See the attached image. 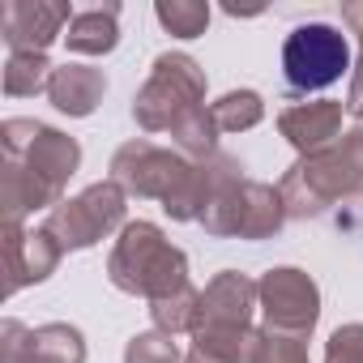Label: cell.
Returning a JSON list of instances; mask_svg holds the SVG:
<instances>
[{
    "instance_id": "21",
    "label": "cell",
    "mask_w": 363,
    "mask_h": 363,
    "mask_svg": "<svg viewBox=\"0 0 363 363\" xmlns=\"http://www.w3.org/2000/svg\"><path fill=\"white\" fill-rule=\"evenodd\" d=\"M210 111H214L218 133H248L265 120V99L257 90H231L218 103H210Z\"/></svg>"
},
{
    "instance_id": "28",
    "label": "cell",
    "mask_w": 363,
    "mask_h": 363,
    "mask_svg": "<svg viewBox=\"0 0 363 363\" xmlns=\"http://www.w3.org/2000/svg\"><path fill=\"white\" fill-rule=\"evenodd\" d=\"M342 22L350 26V35H363V0H346V5H342Z\"/></svg>"
},
{
    "instance_id": "25",
    "label": "cell",
    "mask_w": 363,
    "mask_h": 363,
    "mask_svg": "<svg viewBox=\"0 0 363 363\" xmlns=\"http://www.w3.org/2000/svg\"><path fill=\"white\" fill-rule=\"evenodd\" d=\"M325 363H363V325H337L325 346Z\"/></svg>"
},
{
    "instance_id": "11",
    "label": "cell",
    "mask_w": 363,
    "mask_h": 363,
    "mask_svg": "<svg viewBox=\"0 0 363 363\" xmlns=\"http://www.w3.org/2000/svg\"><path fill=\"white\" fill-rule=\"evenodd\" d=\"M60 257H65L60 244L43 227L39 231L5 227V295H18L22 286H35V282L52 278Z\"/></svg>"
},
{
    "instance_id": "15",
    "label": "cell",
    "mask_w": 363,
    "mask_h": 363,
    "mask_svg": "<svg viewBox=\"0 0 363 363\" xmlns=\"http://www.w3.org/2000/svg\"><path fill=\"white\" fill-rule=\"evenodd\" d=\"M103 94H107V77H103V69H94V65H77V60L56 65L52 86H48L52 107L65 111V116H73V120L94 116L99 103H103Z\"/></svg>"
},
{
    "instance_id": "23",
    "label": "cell",
    "mask_w": 363,
    "mask_h": 363,
    "mask_svg": "<svg viewBox=\"0 0 363 363\" xmlns=\"http://www.w3.org/2000/svg\"><path fill=\"white\" fill-rule=\"evenodd\" d=\"M124 363H184V354H179L175 337L171 333H137L128 346H124Z\"/></svg>"
},
{
    "instance_id": "5",
    "label": "cell",
    "mask_w": 363,
    "mask_h": 363,
    "mask_svg": "<svg viewBox=\"0 0 363 363\" xmlns=\"http://www.w3.org/2000/svg\"><path fill=\"white\" fill-rule=\"evenodd\" d=\"M124 214H128V193L116 179H99V184L82 189L77 197H65L43 218V231L60 244V252H82V248H94L107 235L124 231L128 227Z\"/></svg>"
},
{
    "instance_id": "13",
    "label": "cell",
    "mask_w": 363,
    "mask_h": 363,
    "mask_svg": "<svg viewBox=\"0 0 363 363\" xmlns=\"http://www.w3.org/2000/svg\"><path fill=\"white\" fill-rule=\"evenodd\" d=\"M60 201H65V193L56 184H48L43 175H35L26 162H18V158L0 162V214H5V227H22L39 210L52 214Z\"/></svg>"
},
{
    "instance_id": "16",
    "label": "cell",
    "mask_w": 363,
    "mask_h": 363,
    "mask_svg": "<svg viewBox=\"0 0 363 363\" xmlns=\"http://www.w3.org/2000/svg\"><path fill=\"white\" fill-rule=\"evenodd\" d=\"M65 43L73 56H107L120 43V5H103V9H82L69 30Z\"/></svg>"
},
{
    "instance_id": "19",
    "label": "cell",
    "mask_w": 363,
    "mask_h": 363,
    "mask_svg": "<svg viewBox=\"0 0 363 363\" xmlns=\"http://www.w3.org/2000/svg\"><path fill=\"white\" fill-rule=\"evenodd\" d=\"M56 65L48 60V52H9L5 60V94L9 99H30V94H48Z\"/></svg>"
},
{
    "instance_id": "3",
    "label": "cell",
    "mask_w": 363,
    "mask_h": 363,
    "mask_svg": "<svg viewBox=\"0 0 363 363\" xmlns=\"http://www.w3.org/2000/svg\"><path fill=\"white\" fill-rule=\"evenodd\" d=\"M107 278H111L116 291L141 295L145 303H154V299H167V295L189 286V257L162 235L158 223L137 218L111 244Z\"/></svg>"
},
{
    "instance_id": "12",
    "label": "cell",
    "mask_w": 363,
    "mask_h": 363,
    "mask_svg": "<svg viewBox=\"0 0 363 363\" xmlns=\"http://www.w3.org/2000/svg\"><path fill=\"white\" fill-rule=\"evenodd\" d=\"M342 103L333 99H312V103H291L278 111V133L299 150V158L325 154L342 137Z\"/></svg>"
},
{
    "instance_id": "14",
    "label": "cell",
    "mask_w": 363,
    "mask_h": 363,
    "mask_svg": "<svg viewBox=\"0 0 363 363\" xmlns=\"http://www.w3.org/2000/svg\"><path fill=\"white\" fill-rule=\"evenodd\" d=\"M257 308H261V286L240 269L214 274L201 291V325H252Z\"/></svg>"
},
{
    "instance_id": "1",
    "label": "cell",
    "mask_w": 363,
    "mask_h": 363,
    "mask_svg": "<svg viewBox=\"0 0 363 363\" xmlns=\"http://www.w3.org/2000/svg\"><path fill=\"white\" fill-rule=\"evenodd\" d=\"M111 179L128 197L158 201L175 223H201L197 162H189L179 150H158L145 137L124 141L111 158Z\"/></svg>"
},
{
    "instance_id": "17",
    "label": "cell",
    "mask_w": 363,
    "mask_h": 363,
    "mask_svg": "<svg viewBox=\"0 0 363 363\" xmlns=\"http://www.w3.org/2000/svg\"><path fill=\"white\" fill-rule=\"evenodd\" d=\"M26 350L39 363H86V337H82L77 325H65V320L30 329V346Z\"/></svg>"
},
{
    "instance_id": "10",
    "label": "cell",
    "mask_w": 363,
    "mask_h": 363,
    "mask_svg": "<svg viewBox=\"0 0 363 363\" xmlns=\"http://www.w3.org/2000/svg\"><path fill=\"white\" fill-rule=\"evenodd\" d=\"M73 18L77 13L65 0H9L0 9V35L9 52H48L56 39H65Z\"/></svg>"
},
{
    "instance_id": "27",
    "label": "cell",
    "mask_w": 363,
    "mask_h": 363,
    "mask_svg": "<svg viewBox=\"0 0 363 363\" xmlns=\"http://www.w3.org/2000/svg\"><path fill=\"white\" fill-rule=\"evenodd\" d=\"M359 124H363V35H359V60H354V73H350V90H346V103H342Z\"/></svg>"
},
{
    "instance_id": "30",
    "label": "cell",
    "mask_w": 363,
    "mask_h": 363,
    "mask_svg": "<svg viewBox=\"0 0 363 363\" xmlns=\"http://www.w3.org/2000/svg\"><path fill=\"white\" fill-rule=\"evenodd\" d=\"M18 363H39V359H35V354H30V350H26V354H22V359H18Z\"/></svg>"
},
{
    "instance_id": "20",
    "label": "cell",
    "mask_w": 363,
    "mask_h": 363,
    "mask_svg": "<svg viewBox=\"0 0 363 363\" xmlns=\"http://www.w3.org/2000/svg\"><path fill=\"white\" fill-rule=\"evenodd\" d=\"M171 141H175V150L184 154L189 162H206L210 154H218V124H214V111H210V107L189 111L184 120L171 128Z\"/></svg>"
},
{
    "instance_id": "6",
    "label": "cell",
    "mask_w": 363,
    "mask_h": 363,
    "mask_svg": "<svg viewBox=\"0 0 363 363\" xmlns=\"http://www.w3.org/2000/svg\"><path fill=\"white\" fill-rule=\"evenodd\" d=\"M350 69V43L337 26L329 22H308L295 26L282 43V77L295 94H312L333 86Z\"/></svg>"
},
{
    "instance_id": "22",
    "label": "cell",
    "mask_w": 363,
    "mask_h": 363,
    "mask_svg": "<svg viewBox=\"0 0 363 363\" xmlns=\"http://www.w3.org/2000/svg\"><path fill=\"white\" fill-rule=\"evenodd\" d=\"M154 18L175 39H197L210 26V5H201V0H158Z\"/></svg>"
},
{
    "instance_id": "24",
    "label": "cell",
    "mask_w": 363,
    "mask_h": 363,
    "mask_svg": "<svg viewBox=\"0 0 363 363\" xmlns=\"http://www.w3.org/2000/svg\"><path fill=\"white\" fill-rule=\"evenodd\" d=\"M252 363H312V359H308V342H303V337L265 329V333H261V350H257Z\"/></svg>"
},
{
    "instance_id": "8",
    "label": "cell",
    "mask_w": 363,
    "mask_h": 363,
    "mask_svg": "<svg viewBox=\"0 0 363 363\" xmlns=\"http://www.w3.org/2000/svg\"><path fill=\"white\" fill-rule=\"evenodd\" d=\"M0 145H5V158L26 162L35 175H43L60 193L73 179V171L82 167V145L43 120H5L0 124Z\"/></svg>"
},
{
    "instance_id": "29",
    "label": "cell",
    "mask_w": 363,
    "mask_h": 363,
    "mask_svg": "<svg viewBox=\"0 0 363 363\" xmlns=\"http://www.w3.org/2000/svg\"><path fill=\"white\" fill-rule=\"evenodd\" d=\"M184 363H218V359H214V354H206V350H197V346H193V350H189V354H184Z\"/></svg>"
},
{
    "instance_id": "9",
    "label": "cell",
    "mask_w": 363,
    "mask_h": 363,
    "mask_svg": "<svg viewBox=\"0 0 363 363\" xmlns=\"http://www.w3.org/2000/svg\"><path fill=\"white\" fill-rule=\"evenodd\" d=\"M257 286H261L265 329L308 342L316 320H320V286L312 282V274L295 269V265H274L257 278Z\"/></svg>"
},
{
    "instance_id": "4",
    "label": "cell",
    "mask_w": 363,
    "mask_h": 363,
    "mask_svg": "<svg viewBox=\"0 0 363 363\" xmlns=\"http://www.w3.org/2000/svg\"><path fill=\"white\" fill-rule=\"evenodd\" d=\"M197 107H206V69L189 52H162L133 99V120L141 133H171Z\"/></svg>"
},
{
    "instance_id": "26",
    "label": "cell",
    "mask_w": 363,
    "mask_h": 363,
    "mask_svg": "<svg viewBox=\"0 0 363 363\" xmlns=\"http://www.w3.org/2000/svg\"><path fill=\"white\" fill-rule=\"evenodd\" d=\"M26 346H30V329L22 320H5V325H0V359H5V363H18L26 354Z\"/></svg>"
},
{
    "instance_id": "7",
    "label": "cell",
    "mask_w": 363,
    "mask_h": 363,
    "mask_svg": "<svg viewBox=\"0 0 363 363\" xmlns=\"http://www.w3.org/2000/svg\"><path fill=\"white\" fill-rule=\"evenodd\" d=\"M201 227L214 240H274L286 227V206L274 184L244 179L201 214Z\"/></svg>"
},
{
    "instance_id": "18",
    "label": "cell",
    "mask_w": 363,
    "mask_h": 363,
    "mask_svg": "<svg viewBox=\"0 0 363 363\" xmlns=\"http://www.w3.org/2000/svg\"><path fill=\"white\" fill-rule=\"evenodd\" d=\"M150 320H154L158 333H171V337L197 333V329H201V291L189 282L184 291H175V295H167V299H154V303H150Z\"/></svg>"
},
{
    "instance_id": "2",
    "label": "cell",
    "mask_w": 363,
    "mask_h": 363,
    "mask_svg": "<svg viewBox=\"0 0 363 363\" xmlns=\"http://www.w3.org/2000/svg\"><path fill=\"white\" fill-rule=\"evenodd\" d=\"M278 193L286 218H320L337 197H363V124L346 128L325 154L295 158Z\"/></svg>"
}]
</instances>
